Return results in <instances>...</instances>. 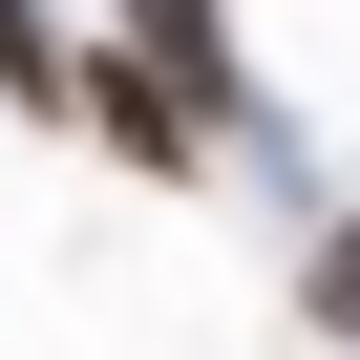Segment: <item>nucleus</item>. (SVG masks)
I'll return each mask as SVG.
<instances>
[{
    "label": "nucleus",
    "mask_w": 360,
    "mask_h": 360,
    "mask_svg": "<svg viewBox=\"0 0 360 360\" xmlns=\"http://www.w3.org/2000/svg\"><path fill=\"white\" fill-rule=\"evenodd\" d=\"M297 318H318V339H360V212L318 233V276H297Z\"/></svg>",
    "instance_id": "20e7f679"
},
{
    "label": "nucleus",
    "mask_w": 360,
    "mask_h": 360,
    "mask_svg": "<svg viewBox=\"0 0 360 360\" xmlns=\"http://www.w3.org/2000/svg\"><path fill=\"white\" fill-rule=\"evenodd\" d=\"M64 127H106L127 169H212V106H191V85H169V64H106V43L64 64Z\"/></svg>",
    "instance_id": "f257e3e1"
},
{
    "label": "nucleus",
    "mask_w": 360,
    "mask_h": 360,
    "mask_svg": "<svg viewBox=\"0 0 360 360\" xmlns=\"http://www.w3.org/2000/svg\"><path fill=\"white\" fill-rule=\"evenodd\" d=\"M64 64H85V43L43 22V0H0V85H43V106H64Z\"/></svg>",
    "instance_id": "7ed1b4c3"
},
{
    "label": "nucleus",
    "mask_w": 360,
    "mask_h": 360,
    "mask_svg": "<svg viewBox=\"0 0 360 360\" xmlns=\"http://www.w3.org/2000/svg\"><path fill=\"white\" fill-rule=\"evenodd\" d=\"M127 22H148V64H169V85L233 127V0H127Z\"/></svg>",
    "instance_id": "f03ea898"
}]
</instances>
